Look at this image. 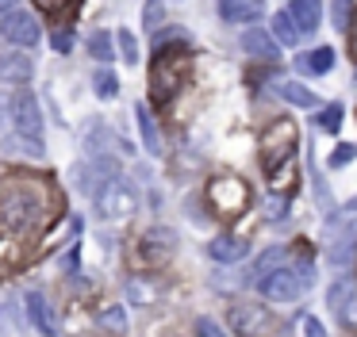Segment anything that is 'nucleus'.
Returning a JSON list of instances; mask_svg holds the SVG:
<instances>
[{"label": "nucleus", "mask_w": 357, "mask_h": 337, "mask_svg": "<svg viewBox=\"0 0 357 337\" xmlns=\"http://www.w3.org/2000/svg\"><path fill=\"white\" fill-rule=\"evenodd\" d=\"M50 211H58V199L43 176H27V173L0 176V237L27 234V230L43 226L47 219H54Z\"/></svg>", "instance_id": "1"}, {"label": "nucleus", "mask_w": 357, "mask_h": 337, "mask_svg": "<svg viewBox=\"0 0 357 337\" xmlns=\"http://www.w3.org/2000/svg\"><path fill=\"white\" fill-rule=\"evenodd\" d=\"M296 150H300V130H296L292 119H273L269 127L261 130V168L265 176H277L284 168L296 165Z\"/></svg>", "instance_id": "2"}, {"label": "nucleus", "mask_w": 357, "mask_h": 337, "mask_svg": "<svg viewBox=\"0 0 357 337\" xmlns=\"http://www.w3.org/2000/svg\"><path fill=\"white\" fill-rule=\"evenodd\" d=\"M188 65H192V58L185 50H158L154 61H150V100L169 104L181 92V84H185Z\"/></svg>", "instance_id": "3"}, {"label": "nucleus", "mask_w": 357, "mask_h": 337, "mask_svg": "<svg viewBox=\"0 0 357 337\" xmlns=\"http://www.w3.org/2000/svg\"><path fill=\"white\" fill-rule=\"evenodd\" d=\"M208 207L219 214V219H238V214L250 211V203H254V191H250V184L242 180V176L234 173H219L211 176L208 184Z\"/></svg>", "instance_id": "4"}, {"label": "nucleus", "mask_w": 357, "mask_h": 337, "mask_svg": "<svg viewBox=\"0 0 357 337\" xmlns=\"http://www.w3.org/2000/svg\"><path fill=\"white\" fill-rule=\"evenodd\" d=\"M173 249H177V237H173L165 226H150L146 234L135 237V245H131L127 257H131V268H139V272H158V268L169 265Z\"/></svg>", "instance_id": "5"}, {"label": "nucleus", "mask_w": 357, "mask_h": 337, "mask_svg": "<svg viewBox=\"0 0 357 337\" xmlns=\"http://www.w3.org/2000/svg\"><path fill=\"white\" fill-rule=\"evenodd\" d=\"M96 203V214L100 219H127V214L139 211V191L123 180V176H108L100 184V191L93 196Z\"/></svg>", "instance_id": "6"}, {"label": "nucleus", "mask_w": 357, "mask_h": 337, "mask_svg": "<svg viewBox=\"0 0 357 337\" xmlns=\"http://www.w3.org/2000/svg\"><path fill=\"white\" fill-rule=\"evenodd\" d=\"M81 142H85L89 161H96V165H100V168H108V173H116V168H119L116 150L131 153V146H123V142H119V138L112 134V130L104 127L100 119H89V123H85V130H81Z\"/></svg>", "instance_id": "7"}, {"label": "nucleus", "mask_w": 357, "mask_h": 337, "mask_svg": "<svg viewBox=\"0 0 357 337\" xmlns=\"http://www.w3.org/2000/svg\"><path fill=\"white\" fill-rule=\"evenodd\" d=\"M311 280H315V276H311L307 265H303L300 272H296V268H277L273 276L257 280V288H261V295L269 299V303H296V299L311 288Z\"/></svg>", "instance_id": "8"}, {"label": "nucleus", "mask_w": 357, "mask_h": 337, "mask_svg": "<svg viewBox=\"0 0 357 337\" xmlns=\"http://www.w3.org/2000/svg\"><path fill=\"white\" fill-rule=\"evenodd\" d=\"M12 127H16V134L43 142V111H39V100H35L31 92H24V88L12 96Z\"/></svg>", "instance_id": "9"}, {"label": "nucleus", "mask_w": 357, "mask_h": 337, "mask_svg": "<svg viewBox=\"0 0 357 337\" xmlns=\"http://www.w3.org/2000/svg\"><path fill=\"white\" fill-rule=\"evenodd\" d=\"M273 326L269 311L261 303H234L231 306V329L234 337H265Z\"/></svg>", "instance_id": "10"}, {"label": "nucleus", "mask_w": 357, "mask_h": 337, "mask_svg": "<svg viewBox=\"0 0 357 337\" xmlns=\"http://www.w3.org/2000/svg\"><path fill=\"white\" fill-rule=\"evenodd\" d=\"M0 35L8 38L12 46H20V50H27V46H35L43 38V27H39V19H35L31 12H12V15H4L0 19Z\"/></svg>", "instance_id": "11"}, {"label": "nucleus", "mask_w": 357, "mask_h": 337, "mask_svg": "<svg viewBox=\"0 0 357 337\" xmlns=\"http://www.w3.org/2000/svg\"><path fill=\"white\" fill-rule=\"evenodd\" d=\"M326 265L338 268V272H349L357 265V222H346L334 234V242L326 245Z\"/></svg>", "instance_id": "12"}, {"label": "nucleus", "mask_w": 357, "mask_h": 337, "mask_svg": "<svg viewBox=\"0 0 357 337\" xmlns=\"http://www.w3.org/2000/svg\"><path fill=\"white\" fill-rule=\"evenodd\" d=\"M24 303H27V314H31V326L39 329L43 337H58V311H54V303H50L43 291H27Z\"/></svg>", "instance_id": "13"}, {"label": "nucleus", "mask_w": 357, "mask_h": 337, "mask_svg": "<svg viewBox=\"0 0 357 337\" xmlns=\"http://www.w3.org/2000/svg\"><path fill=\"white\" fill-rule=\"evenodd\" d=\"M108 176H119V173H108V168H100L96 161H73L70 165V184L81 191V196H96L100 191V184L108 180Z\"/></svg>", "instance_id": "14"}, {"label": "nucleus", "mask_w": 357, "mask_h": 337, "mask_svg": "<svg viewBox=\"0 0 357 337\" xmlns=\"http://www.w3.org/2000/svg\"><path fill=\"white\" fill-rule=\"evenodd\" d=\"M27 326H31V314H27V303H20L16 295L0 303V337H24Z\"/></svg>", "instance_id": "15"}, {"label": "nucleus", "mask_w": 357, "mask_h": 337, "mask_svg": "<svg viewBox=\"0 0 357 337\" xmlns=\"http://www.w3.org/2000/svg\"><path fill=\"white\" fill-rule=\"evenodd\" d=\"M326 306H331L342 322H349V314H354V306H357V283L349 280V276L334 280L331 288H326Z\"/></svg>", "instance_id": "16"}, {"label": "nucleus", "mask_w": 357, "mask_h": 337, "mask_svg": "<svg viewBox=\"0 0 357 337\" xmlns=\"http://www.w3.org/2000/svg\"><path fill=\"white\" fill-rule=\"evenodd\" d=\"M219 15H223L227 23L250 27V23H257L265 15V0H219Z\"/></svg>", "instance_id": "17"}, {"label": "nucleus", "mask_w": 357, "mask_h": 337, "mask_svg": "<svg viewBox=\"0 0 357 337\" xmlns=\"http://www.w3.org/2000/svg\"><path fill=\"white\" fill-rule=\"evenodd\" d=\"M246 253H250V245L242 242L238 234H219V237H211V245H208V257L219 260V265H238Z\"/></svg>", "instance_id": "18"}, {"label": "nucleus", "mask_w": 357, "mask_h": 337, "mask_svg": "<svg viewBox=\"0 0 357 337\" xmlns=\"http://www.w3.org/2000/svg\"><path fill=\"white\" fill-rule=\"evenodd\" d=\"M273 92H277L284 104L303 107V111H307V107H319V96H315V92H311L307 84L292 81V77H277V81H273Z\"/></svg>", "instance_id": "19"}, {"label": "nucleus", "mask_w": 357, "mask_h": 337, "mask_svg": "<svg viewBox=\"0 0 357 337\" xmlns=\"http://www.w3.org/2000/svg\"><path fill=\"white\" fill-rule=\"evenodd\" d=\"M31 73H35V61L27 58V54H4V58H0V84H27L31 81Z\"/></svg>", "instance_id": "20"}, {"label": "nucleus", "mask_w": 357, "mask_h": 337, "mask_svg": "<svg viewBox=\"0 0 357 337\" xmlns=\"http://www.w3.org/2000/svg\"><path fill=\"white\" fill-rule=\"evenodd\" d=\"M242 50L254 54V58H261V61H273L280 54V42L273 38V31L250 27V31H242Z\"/></svg>", "instance_id": "21"}, {"label": "nucleus", "mask_w": 357, "mask_h": 337, "mask_svg": "<svg viewBox=\"0 0 357 337\" xmlns=\"http://www.w3.org/2000/svg\"><path fill=\"white\" fill-rule=\"evenodd\" d=\"M288 15H292V23L300 27V35H311V31L319 27V19H323V4H319V0H292V4H288Z\"/></svg>", "instance_id": "22"}, {"label": "nucleus", "mask_w": 357, "mask_h": 337, "mask_svg": "<svg viewBox=\"0 0 357 337\" xmlns=\"http://www.w3.org/2000/svg\"><path fill=\"white\" fill-rule=\"evenodd\" d=\"M296 69H300V73H311V77L331 73V69H334V50H331V46H315V50H307V54L296 58Z\"/></svg>", "instance_id": "23"}, {"label": "nucleus", "mask_w": 357, "mask_h": 337, "mask_svg": "<svg viewBox=\"0 0 357 337\" xmlns=\"http://www.w3.org/2000/svg\"><path fill=\"white\" fill-rule=\"evenodd\" d=\"M135 123H139V134H142V146H146V153H162V138H158V123L154 115L146 111V107H135Z\"/></svg>", "instance_id": "24"}, {"label": "nucleus", "mask_w": 357, "mask_h": 337, "mask_svg": "<svg viewBox=\"0 0 357 337\" xmlns=\"http://www.w3.org/2000/svg\"><path fill=\"white\" fill-rule=\"evenodd\" d=\"M269 31H273V38H277L280 46H296V38H300V27H296V23H292V15H288V12L273 15Z\"/></svg>", "instance_id": "25"}, {"label": "nucleus", "mask_w": 357, "mask_h": 337, "mask_svg": "<svg viewBox=\"0 0 357 337\" xmlns=\"http://www.w3.org/2000/svg\"><path fill=\"white\" fill-rule=\"evenodd\" d=\"M93 88H96V96H100V100H116V92H119V77L112 73L108 65H100V69L93 73Z\"/></svg>", "instance_id": "26"}, {"label": "nucleus", "mask_w": 357, "mask_h": 337, "mask_svg": "<svg viewBox=\"0 0 357 337\" xmlns=\"http://www.w3.org/2000/svg\"><path fill=\"white\" fill-rule=\"evenodd\" d=\"M277 268H284V249H277V245H273V249H265L261 257H257L254 276H257V280H265V276H273Z\"/></svg>", "instance_id": "27"}, {"label": "nucleus", "mask_w": 357, "mask_h": 337, "mask_svg": "<svg viewBox=\"0 0 357 337\" xmlns=\"http://www.w3.org/2000/svg\"><path fill=\"white\" fill-rule=\"evenodd\" d=\"M100 326L108 329V334L123 337L127 334V311H123V306H116V303L104 306V311H100Z\"/></svg>", "instance_id": "28"}, {"label": "nucleus", "mask_w": 357, "mask_h": 337, "mask_svg": "<svg viewBox=\"0 0 357 337\" xmlns=\"http://www.w3.org/2000/svg\"><path fill=\"white\" fill-rule=\"evenodd\" d=\"M4 146H8L12 153H24V157H43V142L24 138V134H8V138H4Z\"/></svg>", "instance_id": "29"}, {"label": "nucleus", "mask_w": 357, "mask_h": 337, "mask_svg": "<svg viewBox=\"0 0 357 337\" xmlns=\"http://www.w3.org/2000/svg\"><path fill=\"white\" fill-rule=\"evenodd\" d=\"M85 46H89V54H93L96 61H112V35L108 31H93Z\"/></svg>", "instance_id": "30"}, {"label": "nucleus", "mask_w": 357, "mask_h": 337, "mask_svg": "<svg viewBox=\"0 0 357 337\" xmlns=\"http://www.w3.org/2000/svg\"><path fill=\"white\" fill-rule=\"evenodd\" d=\"M165 19V0H146L142 4V31H158Z\"/></svg>", "instance_id": "31"}, {"label": "nucleus", "mask_w": 357, "mask_h": 337, "mask_svg": "<svg viewBox=\"0 0 357 337\" xmlns=\"http://www.w3.org/2000/svg\"><path fill=\"white\" fill-rule=\"evenodd\" d=\"M116 46H119V54H123V61L139 65V42H135V31L119 27V31H116Z\"/></svg>", "instance_id": "32"}, {"label": "nucleus", "mask_w": 357, "mask_h": 337, "mask_svg": "<svg viewBox=\"0 0 357 337\" xmlns=\"http://www.w3.org/2000/svg\"><path fill=\"white\" fill-rule=\"evenodd\" d=\"M315 127H319V130H326V134H334V130L342 127V104H326L323 111H319Z\"/></svg>", "instance_id": "33"}, {"label": "nucleus", "mask_w": 357, "mask_h": 337, "mask_svg": "<svg viewBox=\"0 0 357 337\" xmlns=\"http://www.w3.org/2000/svg\"><path fill=\"white\" fill-rule=\"evenodd\" d=\"M349 15H354V0H331V19L338 31H349Z\"/></svg>", "instance_id": "34"}, {"label": "nucleus", "mask_w": 357, "mask_h": 337, "mask_svg": "<svg viewBox=\"0 0 357 337\" xmlns=\"http://www.w3.org/2000/svg\"><path fill=\"white\" fill-rule=\"evenodd\" d=\"M169 42H188V31L185 27H165V35H154L158 50H169Z\"/></svg>", "instance_id": "35"}, {"label": "nucleus", "mask_w": 357, "mask_h": 337, "mask_svg": "<svg viewBox=\"0 0 357 337\" xmlns=\"http://www.w3.org/2000/svg\"><path fill=\"white\" fill-rule=\"evenodd\" d=\"M35 4H39L43 12H50V15H70L73 12V0H35Z\"/></svg>", "instance_id": "36"}, {"label": "nucleus", "mask_w": 357, "mask_h": 337, "mask_svg": "<svg viewBox=\"0 0 357 337\" xmlns=\"http://www.w3.org/2000/svg\"><path fill=\"white\" fill-rule=\"evenodd\" d=\"M357 157V146H349V142H342L338 150H334V157H331V165L334 168H342V165H349V161Z\"/></svg>", "instance_id": "37"}, {"label": "nucleus", "mask_w": 357, "mask_h": 337, "mask_svg": "<svg viewBox=\"0 0 357 337\" xmlns=\"http://www.w3.org/2000/svg\"><path fill=\"white\" fill-rule=\"evenodd\" d=\"M127 295L135 299V303H150V299H154V291L146 288V283H139V280H131L127 283Z\"/></svg>", "instance_id": "38"}, {"label": "nucleus", "mask_w": 357, "mask_h": 337, "mask_svg": "<svg viewBox=\"0 0 357 337\" xmlns=\"http://www.w3.org/2000/svg\"><path fill=\"white\" fill-rule=\"evenodd\" d=\"M303 337H326V326L311 314H303Z\"/></svg>", "instance_id": "39"}, {"label": "nucleus", "mask_w": 357, "mask_h": 337, "mask_svg": "<svg viewBox=\"0 0 357 337\" xmlns=\"http://www.w3.org/2000/svg\"><path fill=\"white\" fill-rule=\"evenodd\" d=\"M284 211H288L284 196H273V199H269V219H273V222H280V219H284Z\"/></svg>", "instance_id": "40"}, {"label": "nucleus", "mask_w": 357, "mask_h": 337, "mask_svg": "<svg viewBox=\"0 0 357 337\" xmlns=\"http://www.w3.org/2000/svg\"><path fill=\"white\" fill-rule=\"evenodd\" d=\"M50 42H54V50H70V46H73V38H70V31H54V35H50Z\"/></svg>", "instance_id": "41"}, {"label": "nucleus", "mask_w": 357, "mask_h": 337, "mask_svg": "<svg viewBox=\"0 0 357 337\" xmlns=\"http://www.w3.org/2000/svg\"><path fill=\"white\" fill-rule=\"evenodd\" d=\"M196 326H200V334H204V337H227V334H223V329H219L211 318H200Z\"/></svg>", "instance_id": "42"}, {"label": "nucleus", "mask_w": 357, "mask_h": 337, "mask_svg": "<svg viewBox=\"0 0 357 337\" xmlns=\"http://www.w3.org/2000/svg\"><path fill=\"white\" fill-rule=\"evenodd\" d=\"M16 12V0H0V19H4V15H12Z\"/></svg>", "instance_id": "43"}, {"label": "nucleus", "mask_w": 357, "mask_h": 337, "mask_svg": "<svg viewBox=\"0 0 357 337\" xmlns=\"http://www.w3.org/2000/svg\"><path fill=\"white\" fill-rule=\"evenodd\" d=\"M346 211H357V196H354V199H349V203H346Z\"/></svg>", "instance_id": "44"}, {"label": "nucleus", "mask_w": 357, "mask_h": 337, "mask_svg": "<svg viewBox=\"0 0 357 337\" xmlns=\"http://www.w3.org/2000/svg\"><path fill=\"white\" fill-rule=\"evenodd\" d=\"M346 337H357V329H354V326H349V329H346Z\"/></svg>", "instance_id": "45"}]
</instances>
